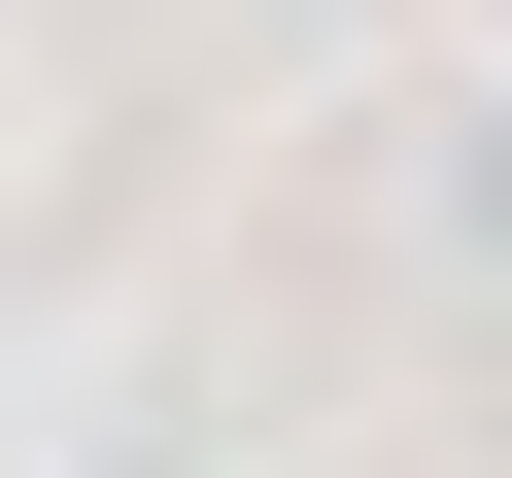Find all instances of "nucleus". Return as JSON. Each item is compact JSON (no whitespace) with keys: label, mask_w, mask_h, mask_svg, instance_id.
I'll return each instance as SVG.
<instances>
[{"label":"nucleus","mask_w":512,"mask_h":478,"mask_svg":"<svg viewBox=\"0 0 512 478\" xmlns=\"http://www.w3.org/2000/svg\"><path fill=\"white\" fill-rule=\"evenodd\" d=\"M137 478H171V444H137Z\"/></svg>","instance_id":"nucleus-1"}]
</instances>
